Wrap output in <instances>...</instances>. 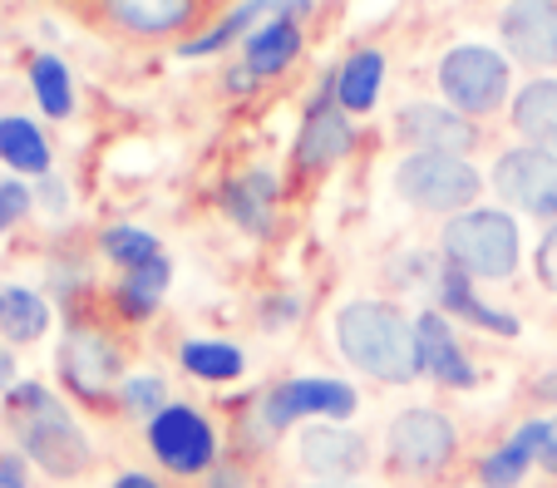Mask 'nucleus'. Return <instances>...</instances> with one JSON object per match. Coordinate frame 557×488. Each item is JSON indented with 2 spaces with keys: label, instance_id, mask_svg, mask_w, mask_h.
Here are the masks:
<instances>
[{
  "label": "nucleus",
  "instance_id": "nucleus-2",
  "mask_svg": "<svg viewBox=\"0 0 557 488\" xmlns=\"http://www.w3.org/2000/svg\"><path fill=\"white\" fill-rule=\"evenodd\" d=\"M336 346L360 375L380 385H410L420 375L414 326L389 301H350L336 311Z\"/></svg>",
  "mask_w": 557,
  "mask_h": 488
},
{
  "label": "nucleus",
  "instance_id": "nucleus-30",
  "mask_svg": "<svg viewBox=\"0 0 557 488\" xmlns=\"http://www.w3.org/2000/svg\"><path fill=\"white\" fill-rule=\"evenodd\" d=\"M119 404L153 420L158 410H169V404H163V380H158V375H134V380L119 385Z\"/></svg>",
  "mask_w": 557,
  "mask_h": 488
},
{
  "label": "nucleus",
  "instance_id": "nucleus-1",
  "mask_svg": "<svg viewBox=\"0 0 557 488\" xmlns=\"http://www.w3.org/2000/svg\"><path fill=\"white\" fill-rule=\"evenodd\" d=\"M5 420H11L21 454L30 464H40L50 478H74L85 474L95 449H89L85 429L74 425V414L64 410V400L54 390H45L40 380H15L5 395Z\"/></svg>",
  "mask_w": 557,
  "mask_h": 488
},
{
  "label": "nucleus",
  "instance_id": "nucleus-41",
  "mask_svg": "<svg viewBox=\"0 0 557 488\" xmlns=\"http://www.w3.org/2000/svg\"><path fill=\"white\" fill-rule=\"evenodd\" d=\"M212 488H243V474H237V468H222V474H212Z\"/></svg>",
  "mask_w": 557,
  "mask_h": 488
},
{
  "label": "nucleus",
  "instance_id": "nucleus-8",
  "mask_svg": "<svg viewBox=\"0 0 557 488\" xmlns=\"http://www.w3.org/2000/svg\"><path fill=\"white\" fill-rule=\"evenodd\" d=\"M119 371H124V355H119V346L99 326H79V321H74V326L64 330L60 380L70 385L79 400H89V404L109 400L119 385Z\"/></svg>",
  "mask_w": 557,
  "mask_h": 488
},
{
  "label": "nucleus",
  "instance_id": "nucleus-7",
  "mask_svg": "<svg viewBox=\"0 0 557 488\" xmlns=\"http://www.w3.org/2000/svg\"><path fill=\"white\" fill-rule=\"evenodd\" d=\"M148 449L173 474H208L218 459V435H212L208 414H198L193 404H169L148 420Z\"/></svg>",
  "mask_w": 557,
  "mask_h": 488
},
{
  "label": "nucleus",
  "instance_id": "nucleus-36",
  "mask_svg": "<svg viewBox=\"0 0 557 488\" xmlns=\"http://www.w3.org/2000/svg\"><path fill=\"white\" fill-rule=\"evenodd\" d=\"M40 192H45V202H50L54 213H60V208H64V183H60V178H50V173H45V178H40Z\"/></svg>",
  "mask_w": 557,
  "mask_h": 488
},
{
  "label": "nucleus",
  "instance_id": "nucleus-14",
  "mask_svg": "<svg viewBox=\"0 0 557 488\" xmlns=\"http://www.w3.org/2000/svg\"><path fill=\"white\" fill-rule=\"evenodd\" d=\"M414 351H420V375H430L434 385H449V390H469L479 375H473L469 355L459 351L444 311H424L414 321Z\"/></svg>",
  "mask_w": 557,
  "mask_h": 488
},
{
  "label": "nucleus",
  "instance_id": "nucleus-35",
  "mask_svg": "<svg viewBox=\"0 0 557 488\" xmlns=\"http://www.w3.org/2000/svg\"><path fill=\"white\" fill-rule=\"evenodd\" d=\"M296 321V297H272L262 306V326H292Z\"/></svg>",
  "mask_w": 557,
  "mask_h": 488
},
{
  "label": "nucleus",
  "instance_id": "nucleus-25",
  "mask_svg": "<svg viewBox=\"0 0 557 488\" xmlns=\"http://www.w3.org/2000/svg\"><path fill=\"white\" fill-rule=\"evenodd\" d=\"M276 198V178L272 173H247L243 183H232L227 192H222V202H227V213L237 217L243 227H252V233H267V202Z\"/></svg>",
  "mask_w": 557,
  "mask_h": 488
},
{
  "label": "nucleus",
  "instance_id": "nucleus-19",
  "mask_svg": "<svg viewBox=\"0 0 557 488\" xmlns=\"http://www.w3.org/2000/svg\"><path fill=\"white\" fill-rule=\"evenodd\" d=\"M50 330V301L30 287H0V336L11 346H30Z\"/></svg>",
  "mask_w": 557,
  "mask_h": 488
},
{
  "label": "nucleus",
  "instance_id": "nucleus-20",
  "mask_svg": "<svg viewBox=\"0 0 557 488\" xmlns=\"http://www.w3.org/2000/svg\"><path fill=\"white\" fill-rule=\"evenodd\" d=\"M380 79H385V54L380 50H356L346 64L336 70V104L346 114H366L380 95Z\"/></svg>",
  "mask_w": 557,
  "mask_h": 488
},
{
  "label": "nucleus",
  "instance_id": "nucleus-4",
  "mask_svg": "<svg viewBox=\"0 0 557 488\" xmlns=\"http://www.w3.org/2000/svg\"><path fill=\"white\" fill-rule=\"evenodd\" d=\"M395 188L405 202L424 208V213H469V202L479 198L484 178L469 159H454V153H410V159L395 168Z\"/></svg>",
  "mask_w": 557,
  "mask_h": 488
},
{
  "label": "nucleus",
  "instance_id": "nucleus-6",
  "mask_svg": "<svg viewBox=\"0 0 557 488\" xmlns=\"http://www.w3.org/2000/svg\"><path fill=\"white\" fill-rule=\"evenodd\" d=\"M440 89L459 114H494L508 95V64L488 45H454L440 60Z\"/></svg>",
  "mask_w": 557,
  "mask_h": 488
},
{
  "label": "nucleus",
  "instance_id": "nucleus-21",
  "mask_svg": "<svg viewBox=\"0 0 557 488\" xmlns=\"http://www.w3.org/2000/svg\"><path fill=\"white\" fill-rule=\"evenodd\" d=\"M0 163H11L15 173H35V178L50 173V143H45V134L30 118L21 114L0 118Z\"/></svg>",
  "mask_w": 557,
  "mask_h": 488
},
{
  "label": "nucleus",
  "instance_id": "nucleus-12",
  "mask_svg": "<svg viewBox=\"0 0 557 488\" xmlns=\"http://www.w3.org/2000/svg\"><path fill=\"white\" fill-rule=\"evenodd\" d=\"M326 95H336V75H326L321 99L311 104V114H306V124H301V138H296V163L315 168V173L331 168L341 153H350V118L341 104H326Z\"/></svg>",
  "mask_w": 557,
  "mask_h": 488
},
{
  "label": "nucleus",
  "instance_id": "nucleus-11",
  "mask_svg": "<svg viewBox=\"0 0 557 488\" xmlns=\"http://www.w3.org/2000/svg\"><path fill=\"white\" fill-rule=\"evenodd\" d=\"M498 35L513 60L533 70L557 64V0H508L498 15Z\"/></svg>",
  "mask_w": 557,
  "mask_h": 488
},
{
  "label": "nucleus",
  "instance_id": "nucleus-22",
  "mask_svg": "<svg viewBox=\"0 0 557 488\" xmlns=\"http://www.w3.org/2000/svg\"><path fill=\"white\" fill-rule=\"evenodd\" d=\"M183 371L198 375V380H237V375L247 371V355L232 346V340H183V351H178Z\"/></svg>",
  "mask_w": 557,
  "mask_h": 488
},
{
  "label": "nucleus",
  "instance_id": "nucleus-38",
  "mask_svg": "<svg viewBox=\"0 0 557 488\" xmlns=\"http://www.w3.org/2000/svg\"><path fill=\"white\" fill-rule=\"evenodd\" d=\"M11 385H15V355L0 351V395H11Z\"/></svg>",
  "mask_w": 557,
  "mask_h": 488
},
{
  "label": "nucleus",
  "instance_id": "nucleus-16",
  "mask_svg": "<svg viewBox=\"0 0 557 488\" xmlns=\"http://www.w3.org/2000/svg\"><path fill=\"white\" fill-rule=\"evenodd\" d=\"M198 0H104V15L128 35H169L183 30Z\"/></svg>",
  "mask_w": 557,
  "mask_h": 488
},
{
  "label": "nucleus",
  "instance_id": "nucleus-18",
  "mask_svg": "<svg viewBox=\"0 0 557 488\" xmlns=\"http://www.w3.org/2000/svg\"><path fill=\"white\" fill-rule=\"evenodd\" d=\"M513 128L533 149L557 159V79H533V85L513 99Z\"/></svg>",
  "mask_w": 557,
  "mask_h": 488
},
{
  "label": "nucleus",
  "instance_id": "nucleus-9",
  "mask_svg": "<svg viewBox=\"0 0 557 488\" xmlns=\"http://www.w3.org/2000/svg\"><path fill=\"white\" fill-rule=\"evenodd\" d=\"M257 410H262L267 429H286V425H296V420H346V414H356V390H350L346 380L306 375V380L272 385Z\"/></svg>",
  "mask_w": 557,
  "mask_h": 488
},
{
  "label": "nucleus",
  "instance_id": "nucleus-32",
  "mask_svg": "<svg viewBox=\"0 0 557 488\" xmlns=\"http://www.w3.org/2000/svg\"><path fill=\"white\" fill-rule=\"evenodd\" d=\"M30 213V188L25 183H0V223L11 227V223H21V217Z\"/></svg>",
  "mask_w": 557,
  "mask_h": 488
},
{
  "label": "nucleus",
  "instance_id": "nucleus-28",
  "mask_svg": "<svg viewBox=\"0 0 557 488\" xmlns=\"http://www.w3.org/2000/svg\"><path fill=\"white\" fill-rule=\"evenodd\" d=\"M262 15H276V0H243V5H237V11H232L212 35H202V40H188V45H183V54L193 60V54H212V50H222V45H232L237 35H247V25H257Z\"/></svg>",
  "mask_w": 557,
  "mask_h": 488
},
{
  "label": "nucleus",
  "instance_id": "nucleus-39",
  "mask_svg": "<svg viewBox=\"0 0 557 488\" xmlns=\"http://www.w3.org/2000/svg\"><path fill=\"white\" fill-rule=\"evenodd\" d=\"M306 11H311V0H276V15H292V21H301Z\"/></svg>",
  "mask_w": 557,
  "mask_h": 488
},
{
  "label": "nucleus",
  "instance_id": "nucleus-43",
  "mask_svg": "<svg viewBox=\"0 0 557 488\" xmlns=\"http://www.w3.org/2000/svg\"><path fill=\"white\" fill-rule=\"evenodd\" d=\"M315 488H350V484H315Z\"/></svg>",
  "mask_w": 557,
  "mask_h": 488
},
{
  "label": "nucleus",
  "instance_id": "nucleus-34",
  "mask_svg": "<svg viewBox=\"0 0 557 488\" xmlns=\"http://www.w3.org/2000/svg\"><path fill=\"white\" fill-rule=\"evenodd\" d=\"M537 281L547 291H557V223L547 227V237L537 242Z\"/></svg>",
  "mask_w": 557,
  "mask_h": 488
},
{
  "label": "nucleus",
  "instance_id": "nucleus-24",
  "mask_svg": "<svg viewBox=\"0 0 557 488\" xmlns=\"http://www.w3.org/2000/svg\"><path fill=\"white\" fill-rule=\"evenodd\" d=\"M163 291H169V256L153 266H138V272H124L114 301L128 321H148L158 311V297H163Z\"/></svg>",
  "mask_w": 557,
  "mask_h": 488
},
{
  "label": "nucleus",
  "instance_id": "nucleus-31",
  "mask_svg": "<svg viewBox=\"0 0 557 488\" xmlns=\"http://www.w3.org/2000/svg\"><path fill=\"white\" fill-rule=\"evenodd\" d=\"M523 429V439L533 445V459L547 468V474H557V414L553 420H528V425H518Z\"/></svg>",
  "mask_w": 557,
  "mask_h": 488
},
{
  "label": "nucleus",
  "instance_id": "nucleus-44",
  "mask_svg": "<svg viewBox=\"0 0 557 488\" xmlns=\"http://www.w3.org/2000/svg\"><path fill=\"white\" fill-rule=\"evenodd\" d=\"M0 233H5V223H0Z\"/></svg>",
  "mask_w": 557,
  "mask_h": 488
},
{
  "label": "nucleus",
  "instance_id": "nucleus-10",
  "mask_svg": "<svg viewBox=\"0 0 557 488\" xmlns=\"http://www.w3.org/2000/svg\"><path fill=\"white\" fill-rule=\"evenodd\" d=\"M494 188L533 217H557V159L543 149H513L498 159Z\"/></svg>",
  "mask_w": 557,
  "mask_h": 488
},
{
  "label": "nucleus",
  "instance_id": "nucleus-29",
  "mask_svg": "<svg viewBox=\"0 0 557 488\" xmlns=\"http://www.w3.org/2000/svg\"><path fill=\"white\" fill-rule=\"evenodd\" d=\"M104 252L114 256L124 272H138V266L163 262V247H158V237L144 233V227H109V233H104Z\"/></svg>",
  "mask_w": 557,
  "mask_h": 488
},
{
  "label": "nucleus",
  "instance_id": "nucleus-17",
  "mask_svg": "<svg viewBox=\"0 0 557 488\" xmlns=\"http://www.w3.org/2000/svg\"><path fill=\"white\" fill-rule=\"evenodd\" d=\"M247 70H252L257 79H272L282 75L286 64L296 60V50H301V21H292V15H272V21H262L252 35H247Z\"/></svg>",
  "mask_w": 557,
  "mask_h": 488
},
{
  "label": "nucleus",
  "instance_id": "nucleus-23",
  "mask_svg": "<svg viewBox=\"0 0 557 488\" xmlns=\"http://www.w3.org/2000/svg\"><path fill=\"white\" fill-rule=\"evenodd\" d=\"M440 301H444V311H459L463 321L494 330V336H518V321L504 316V311H494V306H484V301L469 291V276L454 272V266L444 272V281H440Z\"/></svg>",
  "mask_w": 557,
  "mask_h": 488
},
{
  "label": "nucleus",
  "instance_id": "nucleus-5",
  "mask_svg": "<svg viewBox=\"0 0 557 488\" xmlns=\"http://www.w3.org/2000/svg\"><path fill=\"white\" fill-rule=\"evenodd\" d=\"M385 445H389V464L424 478V474H444V468L454 464V454H459V429H454L449 414L414 404V410H400L389 420Z\"/></svg>",
  "mask_w": 557,
  "mask_h": 488
},
{
  "label": "nucleus",
  "instance_id": "nucleus-37",
  "mask_svg": "<svg viewBox=\"0 0 557 488\" xmlns=\"http://www.w3.org/2000/svg\"><path fill=\"white\" fill-rule=\"evenodd\" d=\"M257 85V75H252V70H247V64H243V70H232V75H227V89H232V95H247V89H252Z\"/></svg>",
  "mask_w": 557,
  "mask_h": 488
},
{
  "label": "nucleus",
  "instance_id": "nucleus-26",
  "mask_svg": "<svg viewBox=\"0 0 557 488\" xmlns=\"http://www.w3.org/2000/svg\"><path fill=\"white\" fill-rule=\"evenodd\" d=\"M30 89H35V99H40V109L50 118H70L74 85H70L64 60H54V54H35V60H30Z\"/></svg>",
  "mask_w": 557,
  "mask_h": 488
},
{
  "label": "nucleus",
  "instance_id": "nucleus-33",
  "mask_svg": "<svg viewBox=\"0 0 557 488\" xmlns=\"http://www.w3.org/2000/svg\"><path fill=\"white\" fill-rule=\"evenodd\" d=\"M0 488H30V459L21 449H0Z\"/></svg>",
  "mask_w": 557,
  "mask_h": 488
},
{
  "label": "nucleus",
  "instance_id": "nucleus-40",
  "mask_svg": "<svg viewBox=\"0 0 557 488\" xmlns=\"http://www.w3.org/2000/svg\"><path fill=\"white\" fill-rule=\"evenodd\" d=\"M114 488H158V478H148V474H119Z\"/></svg>",
  "mask_w": 557,
  "mask_h": 488
},
{
  "label": "nucleus",
  "instance_id": "nucleus-27",
  "mask_svg": "<svg viewBox=\"0 0 557 488\" xmlns=\"http://www.w3.org/2000/svg\"><path fill=\"white\" fill-rule=\"evenodd\" d=\"M528 464H537L533 445L523 439V429H513V439L498 445L494 454L479 464V478H484V488H518L523 484V474H528Z\"/></svg>",
  "mask_w": 557,
  "mask_h": 488
},
{
  "label": "nucleus",
  "instance_id": "nucleus-15",
  "mask_svg": "<svg viewBox=\"0 0 557 488\" xmlns=\"http://www.w3.org/2000/svg\"><path fill=\"white\" fill-rule=\"evenodd\" d=\"M400 138L414 143L420 153H469L479 143V128L469 124L463 114L454 109H440V104H410L400 109Z\"/></svg>",
  "mask_w": 557,
  "mask_h": 488
},
{
  "label": "nucleus",
  "instance_id": "nucleus-13",
  "mask_svg": "<svg viewBox=\"0 0 557 488\" xmlns=\"http://www.w3.org/2000/svg\"><path fill=\"white\" fill-rule=\"evenodd\" d=\"M366 459H370L366 439L341 425H311L301 435V464H306V474L321 478V484H350V478L366 468Z\"/></svg>",
  "mask_w": 557,
  "mask_h": 488
},
{
  "label": "nucleus",
  "instance_id": "nucleus-42",
  "mask_svg": "<svg viewBox=\"0 0 557 488\" xmlns=\"http://www.w3.org/2000/svg\"><path fill=\"white\" fill-rule=\"evenodd\" d=\"M543 395H547V400H557V375H547V380H543Z\"/></svg>",
  "mask_w": 557,
  "mask_h": 488
},
{
  "label": "nucleus",
  "instance_id": "nucleus-3",
  "mask_svg": "<svg viewBox=\"0 0 557 488\" xmlns=\"http://www.w3.org/2000/svg\"><path fill=\"white\" fill-rule=\"evenodd\" d=\"M444 256H449L454 272L484 276V281H498L518 266V227L508 213H494V208H469V213L449 217L444 227Z\"/></svg>",
  "mask_w": 557,
  "mask_h": 488
}]
</instances>
